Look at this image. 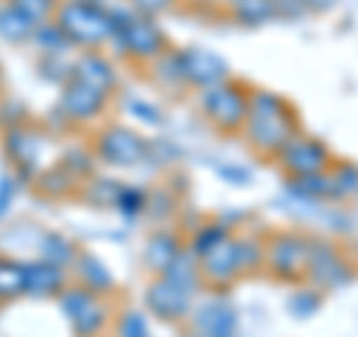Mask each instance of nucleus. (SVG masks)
I'll list each match as a JSON object with an SVG mask.
<instances>
[{
	"label": "nucleus",
	"mask_w": 358,
	"mask_h": 337,
	"mask_svg": "<svg viewBox=\"0 0 358 337\" xmlns=\"http://www.w3.org/2000/svg\"><path fill=\"white\" fill-rule=\"evenodd\" d=\"M179 251H182V245H179L176 236L159 233V236H152V242H150V248H147V260H150V266L155 268V272L164 275V268L176 260Z\"/></svg>",
	"instance_id": "nucleus-18"
},
{
	"label": "nucleus",
	"mask_w": 358,
	"mask_h": 337,
	"mask_svg": "<svg viewBox=\"0 0 358 337\" xmlns=\"http://www.w3.org/2000/svg\"><path fill=\"white\" fill-rule=\"evenodd\" d=\"M338 3H341V0H301V6H305L308 15H326Z\"/></svg>",
	"instance_id": "nucleus-25"
},
{
	"label": "nucleus",
	"mask_w": 358,
	"mask_h": 337,
	"mask_svg": "<svg viewBox=\"0 0 358 337\" xmlns=\"http://www.w3.org/2000/svg\"><path fill=\"white\" fill-rule=\"evenodd\" d=\"M21 293H27V266L0 260V299H13Z\"/></svg>",
	"instance_id": "nucleus-19"
},
{
	"label": "nucleus",
	"mask_w": 358,
	"mask_h": 337,
	"mask_svg": "<svg viewBox=\"0 0 358 337\" xmlns=\"http://www.w3.org/2000/svg\"><path fill=\"white\" fill-rule=\"evenodd\" d=\"M129 6L134 9V13H141V15L159 18L164 13H171V9H176L179 0H129Z\"/></svg>",
	"instance_id": "nucleus-23"
},
{
	"label": "nucleus",
	"mask_w": 358,
	"mask_h": 337,
	"mask_svg": "<svg viewBox=\"0 0 358 337\" xmlns=\"http://www.w3.org/2000/svg\"><path fill=\"white\" fill-rule=\"evenodd\" d=\"M275 164L287 173V179L289 176H313V173H326L334 164V155L320 138H310V134L299 131L296 138L278 152Z\"/></svg>",
	"instance_id": "nucleus-7"
},
{
	"label": "nucleus",
	"mask_w": 358,
	"mask_h": 337,
	"mask_svg": "<svg viewBox=\"0 0 358 337\" xmlns=\"http://www.w3.org/2000/svg\"><path fill=\"white\" fill-rule=\"evenodd\" d=\"M350 257H352V266H355V272H358V242L350 245Z\"/></svg>",
	"instance_id": "nucleus-26"
},
{
	"label": "nucleus",
	"mask_w": 358,
	"mask_h": 337,
	"mask_svg": "<svg viewBox=\"0 0 358 337\" xmlns=\"http://www.w3.org/2000/svg\"><path fill=\"white\" fill-rule=\"evenodd\" d=\"M331 194L334 203H346V200L355 197V185H358V164L352 162H334L331 164Z\"/></svg>",
	"instance_id": "nucleus-17"
},
{
	"label": "nucleus",
	"mask_w": 358,
	"mask_h": 337,
	"mask_svg": "<svg viewBox=\"0 0 358 337\" xmlns=\"http://www.w3.org/2000/svg\"><path fill=\"white\" fill-rule=\"evenodd\" d=\"M179 57V69H182V81L194 89H209V87H218L230 78V66L227 60H221L218 54H212L206 48H185V51H176Z\"/></svg>",
	"instance_id": "nucleus-8"
},
{
	"label": "nucleus",
	"mask_w": 358,
	"mask_h": 337,
	"mask_svg": "<svg viewBox=\"0 0 358 337\" xmlns=\"http://www.w3.org/2000/svg\"><path fill=\"white\" fill-rule=\"evenodd\" d=\"M227 13L242 27H257L275 18V0H233Z\"/></svg>",
	"instance_id": "nucleus-15"
},
{
	"label": "nucleus",
	"mask_w": 358,
	"mask_h": 337,
	"mask_svg": "<svg viewBox=\"0 0 358 337\" xmlns=\"http://www.w3.org/2000/svg\"><path fill=\"white\" fill-rule=\"evenodd\" d=\"M355 278H358V272L352 266V257H350V248H346V245H338L331 239H313L305 287H313L322 293V289L346 287Z\"/></svg>",
	"instance_id": "nucleus-5"
},
{
	"label": "nucleus",
	"mask_w": 358,
	"mask_h": 337,
	"mask_svg": "<svg viewBox=\"0 0 358 337\" xmlns=\"http://www.w3.org/2000/svg\"><path fill=\"white\" fill-rule=\"evenodd\" d=\"M248 105L251 87L233 81V78H227L218 87L203 89V96H200V110L209 120V126L218 129L221 134H242V126L248 120Z\"/></svg>",
	"instance_id": "nucleus-4"
},
{
	"label": "nucleus",
	"mask_w": 358,
	"mask_h": 337,
	"mask_svg": "<svg viewBox=\"0 0 358 337\" xmlns=\"http://www.w3.org/2000/svg\"><path fill=\"white\" fill-rule=\"evenodd\" d=\"M329 171H331V167H329ZM329 171L326 173H313V176H289L287 188L293 191L296 197H301V200H313V203H334Z\"/></svg>",
	"instance_id": "nucleus-14"
},
{
	"label": "nucleus",
	"mask_w": 358,
	"mask_h": 337,
	"mask_svg": "<svg viewBox=\"0 0 358 337\" xmlns=\"http://www.w3.org/2000/svg\"><path fill=\"white\" fill-rule=\"evenodd\" d=\"M36 21L27 18L15 3L3 0L0 3V36L6 42H27L30 36H36Z\"/></svg>",
	"instance_id": "nucleus-13"
},
{
	"label": "nucleus",
	"mask_w": 358,
	"mask_h": 337,
	"mask_svg": "<svg viewBox=\"0 0 358 337\" xmlns=\"http://www.w3.org/2000/svg\"><path fill=\"white\" fill-rule=\"evenodd\" d=\"M9 3H15L21 13L27 18H33L36 24H45V21H54L60 0H9Z\"/></svg>",
	"instance_id": "nucleus-22"
},
{
	"label": "nucleus",
	"mask_w": 358,
	"mask_h": 337,
	"mask_svg": "<svg viewBox=\"0 0 358 337\" xmlns=\"http://www.w3.org/2000/svg\"><path fill=\"white\" fill-rule=\"evenodd\" d=\"M352 200H355V203H358V185H355V197H352Z\"/></svg>",
	"instance_id": "nucleus-28"
},
{
	"label": "nucleus",
	"mask_w": 358,
	"mask_h": 337,
	"mask_svg": "<svg viewBox=\"0 0 358 337\" xmlns=\"http://www.w3.org/2000/svg\"><path fill=\"white\" fill-rule=\"evenodd\" d=\"M114 24H117V39L122 42L134 60H162L164 57V48H167V39L162 27L155 24V18L150 15H141L134 9H122V13H114Z\"/></svg>",
	"instance_id": "nucleus-6"
},
{
	"label": "nucleus",
	"mask_w": 358,
	"mask_h": 337,
	"mask_svg": "<svg viewBox=\"0 0 358 337\" xmlns=\"http://www.w3.org/2000/svg\"><path fill=\"white\" fill-rule=\"evenodd\" d=\"M54 24L66 33V39L72 45H81L90 51L102 48L105 42L117 36L114 13L96 0H60Z\"/></svg>",
	"instance_id": "nucleus-2"
},
{
	"label": "nucleus",
	"mask_w": 358,
	"mask_h": 337,
	"mask_svg": "<svg viewBox=\"0 0 358 337\" xmlns=\"http://www.w3.org/2000/svg\"><path fill=\"white\" fill-rule=\"evenodd\" d=\"M308 15L301 0H275V18H299Z\"/></svg>",
	"instance_id": "nucleus-24"
},
{
	"label": "nucleus",
	"mask_w": 358,
	"mask_h": 337,
	"mask_svg": "<svg viewBox=\"0 0 358 337\" xmlns=\"http://www.w3.org/2000/svg\"><path fill=\"white\" fill-rule=\"evenodd\" d=\"M301 131L296 108L272 89H251L248 120L242 126V138L248 150L263 162H275L289 141Z\"/></svg>",
	"instance_id": "nucleus-1"
},
{
	"label": "nucleus",
	"mask_w": 358,
	"mask_h": 337,
	"mask_svg": "<svg viewBox=\"0 0 358 337\" xmlns=\"http://www.w3.org/2000/svg\"><path fill=\"white\" fill-rule=\"evenodd\" d=\"M0 3H3V0H0Z\"/></svg>",
	"instance_id": "nucleus-29"
},
{
	"label": "nucleus",
	"mask_w": 358,
	"mask_h": 337,
	"mask_svg": "<svg viewBox=\"0 0 358 337\" xmlns=\"http://www.w3.org/2000/svg\"><path fill=\"white\" fill-rule=\"evenodd\" d=\"M215 3H224V6H230V3H233V0H215Z\"/></svg>",
	"instance_id": "nucleus-27"
},
{
	"label": "nucleus",
	"mask_w": 358,
	"mask_h": 337,
	"mask_svg": "<svg viewBox=\"0 0 358 337\" xmlns=\"http://www.w3.org/2000/svg\"><path fill=\"white\" fill-rule=\"evenodd\" d=\"M200 272H203V284L215 287V289H224V287H230L233 280H239L245 275V268H242L236 236L224 239L209 254L200 257Z\"/></svg>",
	"instance_id": "nucleus-9"
},
{
	"label": "nucleus",
	"mask_w": 358,
	"mask_h": 337,
	"mask_svg": "<svg viewBox=\"0 0 358 337\" xmlns=\"http://www.w3.org/2000/svg\"><path fill=\"white\" fill-rule=\"evenodd\" d=\"M313 236L299 230H281L266 239V272L281 284H305L310 268Z\"/></svg>",
	"instance_id": "nucleus-3"
},
{
	"label": "nucleus",
	"mask_w": 358,
	"mask_h": 337,
	"mask_svg": "<svg viewBox=\"0 0 358 337\" xmlns=\"http://www.w3.org/2000/svg\"><path fill=\"white\" fill-rule=\"evenodd\" d=\"M96 150L110 164H134V162L143 159V152H147V147H143V141L138 134L122 129V126H110L99 134Z\"/></svg>",
	"instance_id": "nucleus-11"
},
{
	"label": "nucleus",
	"mask_w": 358,
	"mask_h": 337,
	"mask_svg": "<svg viewBox=\"0 0 358 337\" xmlns=\"http://www.w3.org/2000/svg\"><path fill=\"white\" fill-rule=\"evenodd\" d=\"M147 301H150L155 317H162L167 322L182 320V317H188V310H192V293L182 289L179 284H173V280H167L164 275H159V280H152Z\"/></svg>",
	"instance_id": "nucleus-10"
},
{
	"label": "nucleus",
	"mask_w": 358,
	"mask_h": 337,
	"mask_svg": "<svg viewBox=\"0 0 358 337\" xmlns=\"http://www.w3.org/2000/svg\"><path fill=\"white\" fill-rule=\"evenodd\" d=\"M63 284V275H60V266L57 263H36V266H27V293H39V296H51V293H60Z\"/></svg>",
	"instance_id": "nucleus-16"
},
{
	"label": "nucleus",
	"mask_w": 358,
	"mask_h": 337,
	"mask_svg": "<svg viewBox=\"0 0 358 337\" xmlns=\"http://www.w3.org/2000/svg\"><path fill=\"white\" fill-rule=\"evenodd\" d=\"M105 96H108L105 89L90 87V84H84V81H72L69 87H66L63 108L69 110L75 120H90V117H96L99 110H102Z\"/></svg>",
	"instance_id": "nucleus-12"
},
{
	"label": "nucleus",
	"mask_w": 358,
	"mask_h": 337,
	"mask_svg": "<svg viewBox=\"0 0 358 337\" xmlns=\"http://www.w3.org/2000/svg\"><path fill=\"white\" fill-rule=\"evenodd\" d=\"M78 81H84L90 87H99V89H108L114 87V72H110V63L105 60H99L96 54L93 57H87L81 66H78Z\"/></svg>",
	"instance_id": "nucleus-20"
},
{
	"label": "nucleus",
	"mask_w": 358,
	"mask_h": 337,
	"mask_svg": "<svg viewBox=\"0 0 358 337\" xmlns=\"http://www.w3.org/2000/svg\"><path fill=\"white\" fill-rule=\"evenodd\" d=\"M230 230L224 227V224H215V221H209V224H203L197 233H194V242H192V251L197 254V257H203V254H209L215 245H221L224 239H230Z\"/></svg>",
	"instance_id": "nucleus-21"
}]
</instances>
